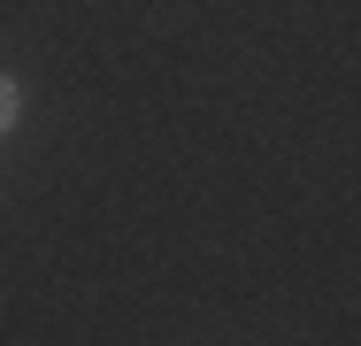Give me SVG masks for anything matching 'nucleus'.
Masks as SVG:
<instances>
[{
    "instance_id": "1",
    "label": "nucleus",
    "mask_w": 361,
    "mask_h": 346,
    "mask_svg": "<svg viewBox=\"0 0 361 346\" xmlns=\"http://www.w3.org/2000/svg\"><path fill=\"white\" fill-rule=\"evenodd\" d=\"M16 108H23V100H16V85L0 77V138H8V124H16Z\"/></svg>"
}]
</instances>
